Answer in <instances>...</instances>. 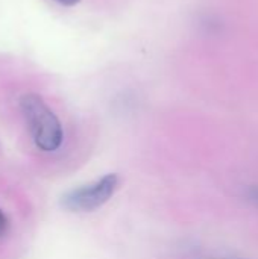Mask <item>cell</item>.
I'll list each match as a JSON object with an SVG mask.
<instances>
[{"label": "cell", "mask_w": 258, "mask_h": 259, "mask_svg": "<svg viewBox=\"0 0 258 259\" xmlns=\"http://www.w3.org/2000/svg\"><path fill=\"white\" fill-rule=\"evenodd\" d=\"M55 2H58V3H61V5H64V6H73V5H76L79 0H55Z\"/></svg>", "instance_id": "5"}, {"label": "cell", "mask_w": 258, "mask_h": 259, "mask_svg": "<svg viewBox=\"0 0 258 259\" xmlns=\"http://www.w3.org/2000/svg\"><path fill=\"white\" fill-rule=\"evenodd\" d=\"M120 178L116 173L102 176L100 179L81 185L61 199V205L73 212H90L103 206L117 191Z\"/></svg>", "instance_id": "2"}, {"label": "cell", "mask_w": 258, "mask_h": 259, "mask_svg": "<svg viewBox=\"0 0 258 259\" xmlns=\"http://www.w3.org/2000/svg\"><path fill=\"white\" fill-rule=\"evenodd\" d=\"M208 259H237V258H208Z\"/></svg>", "instance_id": "6"}, {"label": "cell", "mask_w": 258, "mask_h": 259, "mask_svg": "<svg viewBox=\"0 0 258 259\" xmlns=\"http://www.w3.org/2000/svg\"><path fill=\"white\" fill-rule=\"evenodd\" d=\"M6 229H8V220H6L3 211L0 209V237L6 232Z\"/></svg>", "instance_id": "4"}, {"label": "cell", "mask_w": 258, "mask_h": 259, "mask_svg": "<svg viewBox=\"0 0 258 259\" xmlns=\"http://www.w3.org/2000/svg\"><path fill=\"white\" fill-rule=\"evenodd\" d=\"M246 197H248V200H249L254 206H257L258 208V185H252V187L248 188Z\"/></svg>", "instance_id": "3"}, {"label": "cell", "mask_w": 258, "mask_h": 259, "mask_svg": "<svg viewBox=\"0 0 258 259\" xmlns=\"http://www.w3.org/2000/svg\"><path fill=\"white\" fill-rule=\"evenodd\" d=\"M20 108L35 146L43 152L58 150L64 140V131L59 118L44 100L38 94H26L20 100Z\"/></svg>", "instance_id": "1"}]
</instances>
